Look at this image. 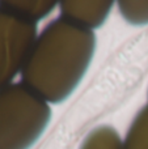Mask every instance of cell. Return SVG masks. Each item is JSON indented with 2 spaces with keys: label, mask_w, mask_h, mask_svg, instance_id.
<instances>
[{
  "label": "cell",
  "mask_w": 148,
  "mask_h": 149,
  "mask_svg": "<svg viewBox=\"0 0 148 149\" xmlns=\"http://www.w3.org/2000/svg\"><path fill=\"white\" fill-rule=\"evenodd\" d=\"M94 50L93 31L58 18L37 37L21 71L22 84L47 103L63 102L83 80Z\"/></svg>",
  "instance_id": "1"
},
{
  "label": "cell",
  "mask_w": 148,
  "mask_h": 149,
  "mask_svg": "<svg viewBox=\"0 0 148 149\" xmlns=\"http://www.w3.org/2000/svg\"><path fill=\"white\" fill-rule=\"evenodd\" d=\"M51 119L49 103L22 82L0 89V149H29Z\"/></svg>",
  "instance_id": "2"
},
{
  "label": "cell",
  "mask_w": 148,
  "mask_h": 149,
  "mask_svg": "<svg viewBox=\"0 0 148 149\" xmlns=\"http://www.w3.org/2000/svg\"><path fill=\"white\" fill-rule=\"evenodd\" d=\"M37 39V24L0 5V89L21 72Z\"/></svg>",
  "instance_id": "3"
},
{
  "label": "cell",
  "mask_w": 148,
  "mask_h": 149,
  "mask_svg": "<svg viewBox=\"0 0 148 149\" xmlns=\"http://www.w3.org/2000/svg\"><path fill=\"white\" fill-rule=\"evenodd\" d=\"M60 16L63 20L93 31L106 21L113 1H60Z\"/></svg>",
  "instance_id": "4"
},
{
  "label": "cell",
  "mask_w": 148,
  "mask_h": 149,
  "mask_svg": "<svg viewBox=\"0 0 148 149\" xmlns=\"http://www.w3.org/2000/svg\"><path fill=\"white\" fill-rule=\"evenodd\" d=\"M0 5L12 13L37 24L54 10L57 1L39 0V1H0Z\"/></svg>",
  "instance_id": "5"
},
{
  "label": "cell",
  "mask_w": 148,
  "mask_h": 149,
  "mask_svg": "<svg viewBox=\"0 0 148 149\" xmlns=\"http://www.w3.org/2000/svg\"><path fill=\"white\" fill-rule=\"evenodd\" d=\"M122 149H148V106L139 111L131 123Z\"/></svg>",
  "instance_id": "6"
},
{
  "label": "cell",
  "mask_w": 148,
  "mask_h": 149,
  "mask_svg": "<svg viewBox=\"0 0 148 149\" xmlns=\"http://www.w3.org/2000/svg\"><path fill=\"white\" fill-rule=\"evenodd\" d=\"M122 143L113 127L101 126L94 128L85 137L80 149H122Z\"/></svg>",
  "instance_id": "7"
},
{
  "label": "cell",
  "mask_w": 148,
  "mask_h": 149,
  "mask_svg": "<svg viewBox=\"0 0 148 149\" xmlns=\"http://www.w3.org/2000/svg\"><path fill=\"white\" fill-rule=\"evenodd\" d=\"M122 17L135 26L148 24V1H118Z\"/></svg>",
  "instance_id": "8"
}]
</instances>
